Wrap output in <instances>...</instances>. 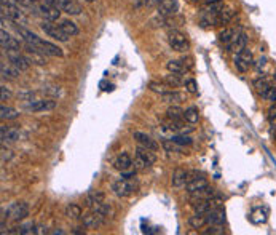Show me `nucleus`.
I'll return each mask as SVG.
<instances>
[{
	"instance_id": "nucleus-1",
	"label": "nucleus",
	"mask_w": 276,
	"mask_h": 235,
	"mask_svg": "<svg viewBox=\"0 0 276 235\" xmlns=\"http://www.w3.org/2000/svg\"><path fill=\"white\" fill-rule=\"evenodd\" d=\"M235 15H236V12L233 8H222L217 13L204 15L201 18V24L204 27L206 26H224V24H228L230 21L235 18Z\"/></svg>"
},
{
	"instance_id": "nucleus-2",
	"label": "nucleus",
	"mask_w": 276,
	"mask_h": 235,
	"mask_svg": "<svg viewBox=\"0 0 276 235\" xmlns=\"http://www.w3.org/2000/svg\"><path fill=\"white\" fill-rule=\"evenodd\" d=\"M137 189H139V183L136 181V176L134 178H120L118 181H115L112 184L114 194L117 197H121V199L137 192Z\"/></svg>"
},
{
	"instance_id": "nucleus-3",
	"label": "nucleus",
	"mask_w": 276,
	"mask_h": 235,
	"mask_svg": "<svg viewBox=\"0 0 276 235\" xmlns=\"http://www.w3.org/2000/svg\"><path fill=\"white\" fill-rule=\"evenodd\" d=\"M168 43L174 51H180V53H185L190 48V42L187 39V35L182 34L178 29L168 32Z\"/></svg>"
},
{
	"instance_id": "nucleus-4",
	"label": "nucleus",
	"mask_w": 276,
	"mask_h": 235,
	"mask_svg": "<svg viewBox=\"0 0 276 235\" xmlns=\"http://www.w3.org/2000/svg\"><path fill=\"white\" fill-rule=\"evenodd\" d=\"M155 162H157V155L153 154L152 149H147V147H142V146H139L136 149V158H134L136 168L144 170V168L152 167Z\"/></svg>"
},
{
	"instance_id": "nucleus-5",
	"label": "nucleus",
	"mask_w": 276,
	"mask_h": 235,
	"mask_svg": "<svg viewBox=\"0 0 276 235\" xmlns=\"http://www.w3.org/2000/svg\"><path fill=\"white\" fill-rule=\"evenodd\" d=\"M26 216H29V206H27L26 201H15L8 206L7 210H3V218H8L12 221H21L24 219Z\"/></svg>"
},
{
	"instance_id": "nucleus-6",
	"label": "nucleus",
	"mask_w": 276,
	"mask_h": 235,
	"mask_svg": "<svg viewBox=\"0 0 276 235\" xmlns=\"http://www.w3.org/2000/svg\"><path fill=\"white\" fill-rule=\"evenodd\" d=\"M252 66H254V56H252V51L249 48H244L243 51L235 54V67L238 72L246 74Z\"/></svg>"
},
{
	"instance_id": "nucleus-7",
	"label": "nucleus",
	"mask_w": 276,
	"mask_h": 235,
	"mask_svg": "<svg viewBox=\"0 0 276 235\" xmlns=\"http://www.w3.org/2000/svg\"><path fill=\"white\" fill-rule=\"evenodd\" d=\"M192 206L198 215H206V213L216 208H222V200L219 197H212V199H206V200H195V203Z\"/></svg>"
},
{
	"instance_id": "nucleus-8",
	"label": "nucleus",
	"mask_w": 276,
	"mask_h": 235,
	"mask_svg": "<svg viewBox=\"0 0 276 235\" xmlns=\"http://www.w3.org/2000/svg\"><path fill=\"white\" fill-rule=\"evenodd\" d=\"M40 29L45 32L48 37H51V39L58 40V42H67V39H69V37L63 32V29L59 27V24H54V21L43 19L40 24Z\"/></svg>"
},
{
	"instance_id": "nucleus-9",
	"label": "nucleus",
	"mask_w": 276,
	"mask_h": 235,
	"mask_svg": "<svg viewBox=\"0 0 276 235\" xmlns=\"http://www.w3.org/2000/svg\"><path fill=\"white\" fill-rule=\"evenodd\" d=\"M56 107L54 100H34L24 104V111L27 112H48Z\"/></svg>"
},
{
	"instance_id": "nucleus-10",
	"label": "nucleus",
	"mask_w": 276,
	"mask_h": 235,
	"mask_svg": "<svg viewBox=\"0 0 276 235\" xmlns=\"http://www.w3.org/2000/svg\"><path fill=\"white\" fill-rule=\"evenodd\" d=\"M2 15L7 16V18L12 21V23H19V24H24L26 23V16L23 15V12L16 7L13 3H2Z\"/></svg>"
},
{
	"instance_id": "nucleus-11",
	"label": "nucleus",
	"mask_w": 276,
	"mask_h": 235,
	"mask_svg": "<svg viewBox=\"0 0 276 235\" xmlns=\"http://www.w3.org/2000/svg\"><path fill=\"white\" fill-rule=\"evenodd\" d=\"M7 58H8V61L12 63L15 67H18L21 72L23 70H27L29 69V59H27L26 54H23L19 50H7Z\"/></svg>"
},
{
	"instance_id": "nucleus-12",
	"label": "nucleus",
	"mask_w": 276,
	"mask_h": 235,
	"mask_svg": "<svg viewBox=\"0 0 276 235\" xmlns=\"http://www.w3.org/2000/svg\"><path fill=\"white\" fill-rule=\"evenodd\" d=\"M104 222H106V216L99 215L96 211L86 213V215L81 216V224L86 229H99Z\"/></svg>"
},
{
	"instance_id": "nucleus-13",
	"label": "nucleus",
	"mask_w": 276,
	"mask_h": 235,
	"mask_svg": "<svg viewBox=\"0 0 276 235\" xmlns=\"http://www.w3.org/2000/svg\"><path fill=\"white\" fill-rule=\"evenodd\" d=\"M37 10H38V13L43 16V19H47V21H58L59 16H61V10L53 7V5L47 3V2L38 5Z\"/></svg>"
},
{
	"instance_id": "nucleus-14",
	"label": "nucleus",
	"mask_w": 276,
	"mask_h": 235,
	"mask_svg": "<svg viewBox=\"0 0 276 235\" xmlns=\"http://www.w3.org/2000/svg\"><path fill=\"white\" fill-rule=\"evenodd\" d=\"M157 12L158 16H164V18H169L178 12V0H163L157 5Z\"/></svg>"
},
{
	"instance_id": "nucleus-15",
	"label": "nucleus",
	"mask_w": 276,
	"mask_h": 235,
	"mask_svg": "<svg viewBox=\"0 0 276 235\" xmlns=\"http://www.w3.org/2000/svg\"><path fill=\"white\" fill-rule=\"evenodd\" d=\"M132 139H136V143L142 146V147H147V149H152V151H157L158 149V143L155 139H152L150 136L142 133V131H132Z\"/></svg>"
},
{
	"instance_id": "nucleus-16",
	"label": "nucleus",
	"mask_w": 276,
	"mask_h": 235,
	"mask_svg": "<svg viewBox=\"0 0 276 235\" xmlns=\"http://www.w3.org/2000/svg\"><path fill=\"white\" fill-rule=\"evenodd\" d=\"M192 179V171L182 170V168H178L174 170L173 176H171V183H173L174 187H185V184Z\"/></svg>"
},
{
	"instance_id": "nucleus-17",
	"label": "nucleus",
	"mask_w": 276,
	"mask_h": 235,
	"mask_svg": "<svg viewBox=\"0 0 276 235\" xmlns=\"http://www.w3.org/2000/svg\"><path fill=\"white\" fill-rule=\"evenodd\" d=\"M246 43H247V35L244 34V32H238L235 39L227 45V51L228 53H235V54L240 53V51H243L246 48Z\"/></svg>"
},
{
	"instance_id": "nucleus-18",
	"label": "nucleus",
	"mask_w": 276,
	"mask_h": 235,
	"mask_svg": "<svg viewBox=\"0 0 276 235\" xmlns=\"http://www.w3.org/2000/svg\"><path fill=\"white\" fill-rule=\"evenodd\" d=\"M0 136H2V143H16L21 138V131L16 127H5V125H2Z\"/></svg>"
},
{
	"instance_id": "nucleus-19",
	"label": "nucleus",
	"mask_w": 276,
	"mask_h": 235,
	"mask_svg": "<svg viewBox=\"0 0 276 235\" xmlns=\"http://www.w3.org/2000/svg\"><path fill=\"white\" fill-rule=\"evenodd\" d=\"M206 219H208V226H224L227 218H225L224 208H216L206 213Z\"/></svg>"
},
{
	"instance_id": "nucleus-20",
	"label": "nucleus",
	"mask_w": 276,
	"mask_h": 235,
	"mask_svg": "<svg viewBox=\"0 0 276 235\" xmlns=\"http://www.w3.org/2000/svg\"><path fill=\"white\" fill-rule=\"evenodd\" d=\"M37 51H40L43 54H47V56H63V50L58 47V45H54V43L51 42H48V40H42V43L38 45L37 48Z\"/></svg>"
},
{
	"instance_id": "nucleus-21",
	"label": "nucleus",
	"mask_w": 276,
	"mask_h": 235,
	"mask_svg": "<svg viewBox=\"0 0 276 235\" xmlns=\"http://www.w3.org/2000/svg\"><path fill=\"white\" fill-rule=\"evenodd\" d=\"M24 48H26V56L29 59L31 64H35V66H45L47 64V54H43L40 51H35L34 48H31L29 45L24 43Z\"/></svg>"
},
{
	"instance_id": "nucleus-22",
	"label": "nucleus",
	"mask_w": 276,
	"mask_h": 235,
	"mask_svg": "<svg viewBox=\"0 0 276 235\" xmlns=\"http://www.w3.org/2000/svg\"><path fill=\"white\" fill-rule=\"evenodd\" d=\"M0 43H2V48L5 51L7 50H19V42L15 39V37H12L8 34L7 31L2 29V32H0Z\"/></svg>"
},
{
	"instance_id": "nucleus-23",
	"label": "nucleus",
	"mask_w": 276,
	"mask_h": 235,
	"mask_svg": "<svg viewBox=\"0 0 276 235\" xmlns=\"http://www.w3.org/2000/svg\"><path fill=\"white\" fill-rule=\"evenodd\" d=\"M114 167H115V170H118V171H128V170H131V167H132L131 157L126 154V152H121V154H118L117 158H115Z\"/></svg>"
},
{
	"instance_id": "nucleus-24",
	"label": "nucleus",
	"mask_w": 276,
	"mask_h": 235,
	"mask_svg": "<svg viewBox=\"0 0 276 235\" xmlns=\"http://www.w3.org/2000/svg\"><path fill=\"white\" fill-rule=\"evenodd\" d=\"M0 72H2V79L3 80H15L19 75L21 70L18 67H15L12 63H10V64L2 63V64H0Z\"/></svg>"
},
{
	"instance_id": "nucleus-25",
	"label": "nucleus",
	"mask_w": 276,
	"mask_h": 235,
	"mask_svg": "<svg viewBox=\"0 0 276 235\" xmlns=\"http://www.w3.org/2000/svg\"><path fill=\"white\" fill-rule=\"evenodd\" d=\"M273 84H276V77H267V75H262V77L254 80V88L257 90L259 95H262V93L267 88H270Z\"/></svg>"
},
{
	"instance_id": "nucleus-26",
	"label": "nucleus",
	"mask_w": 276,
	"mask_h": 235,
	"mask_svg": "<svg viewBox=\"0 0 276 235\" xmlns=\"http://www.w3.org/2000/svg\"><path fill=\"white\" fill-rule=\"evenodd\" d=\"M192 200H206V199H212V197H219L217 190L212 189L211 185H208V187H204L201 190H196V192L193 194H189Z\"/></svg>"
},
{
	"instance_id": "nucleus-27",
	"label": "nucleus",
	"mask_w": 276,
	"mask_h": 235,
	"mask_svg": "<svg viewBox=\"0 0 276 235\" xmlns=\"http://www.w3.org/2000/svg\"><path fill=\"white\" fill-rule=\"evenodd\" d=\"M236 34H238V31H236L235 27H224V29L219 32V42L227 47L228 43L236 37Z\"/></svg>"
},
{
	"instance_id": "nucleus-28",
	"label": "nucleus",
	"mask_w": 276,
	"mask_h": 235,
	"mask_svg": "<svg viewBox=\"0 0 276 235\" xmlns=\"http://www.w3.org/2000/svg\"><path fill=\"white\" fill-rule=\"evenodd\" d=\"M208 181L204 179L203 176L201 178H195V179H192V181H189L185 184V190L189 194H193V192H196V190H201L204 187H208Z\"/></svg>"
},
{
	"instance_id": "nucleus-29",
	"label": "nucleus",
	"mask_w": 276,
	"mask_h": 235,
	"mask_svg": "<svg viewBox=\"0 0 276 235\" xmlns=\"http://www.w3.org/2000/svg\"><path fill=\"white\" fill-rule=\"evenodd\" d=\"M59 27L63 29V32L67 37H75V35H79V27H77V24L74 23V21H70V19H63L59 23Z\"/></svg>"
},
{
	"instance_id": "nucleus-30",
	"label": "nucleus",
	"mask_w": 276,
	"mask_h": 235,
	"mask_svg": "<svg viewBox=\"0 0 276 235\" xmlns=\"http://www.w3.org/2000/svg\"><path fill=\"white\" fill-rule=\"evenodd\" d=\"M19 111H16L15 107H10V106H5L2 104L0 106V118L2 120H16L19 118Z\"/></svg>"
},
{
	"instance_id": "nucleus-31",
	"label": "nucleus",
	"mask_w": 276,
	"mask_h": 235,
	"mask_svg": "<svg viewBox=\"0 0 276 235\" xmlns=\"http://www.w3.org/2000/svg\"><path fill=\"white\" fill-rule=\"evenodd\" d=\"M166 67L169 72H173V74H184L189 70V67L185 66V61H179V59H173V61H169L166 64Z\"/></svg>"
},
{
	"instance_id": "nucleus-32",
	"label": "nucleus",
	"mask_w": 276,
	"mask_h": 235,
	"mask_svg": "<svg viewBox=\"0 0 276 235\" xmlns=\"http://www.w3.org/2000/svg\"><path fill=\"white\" fill-rule=\"evenodd\" d=\"M189 224L192 229H203L204 226H208L206 215H198V213H195V215L189 218Z\"/></svg>"
},
{
	"instance_id": "nucleus-33",
	"label": "nucleus",
	"mask_w": 276,
	"mask_h": 235,
	"mask_svg": "<svg viewBox=\"0 0 276 235\" xmlns=\"http://www.w3.org/2000/svg\"><path fill=\"white\" fill-rule=\"evenodd\" d=\"M162 96V101L163 102H179L184 100V95L179 91H173V90H168L166 93H163V95H160Z\"/></svg>"
},
{
	"instance_id": "nucleus-34",
	"label": "nucleus",
	"mask_w": 276,
	"mask_h": 235,
	"mask_svg": "<svg viewBox=\"0 0 276 235\" xmlns=\"http://www.w3.org/2000/svg\"><path fill=\"white\" fill-rule=\"evenodd\" d=\"M101 201H106V195L101 190H91L90 194L86 195V205H95V203H101Z\"/></svg>"
},
{
	"instance_id": "nucleus-35",
	"label": "nucleus",
	"mask_w": 276,
	"mask_h": 235,
	"mask_svg": "<svg viewBox=\"0 0 276 235\" xmlns=\"http://www.w3.org/2000/svg\"><path fill=\"white\" fill-rule=\"evenodd\" d=\"M166 117L169 120H173V122H180V120L184 118V111H182L179 106H171L166 111Z\"/></svg>"
},
{
	"instance_id": "nucleus-36",
	"label": "nucleus",
	"mask_w": 276,
	"mask_h": 235,
	"mask_svg": "<svg viewBox=\"0 0 276 235\" xmlns=\"http://www.w3.org/2000/svg\"><path fill=\"white\" fill-rule=\"evenodd\" d=\"M184 118L187 120L189 123H196L198 120H200V112H198V109L195 106H192V107H187L185 111H184Z\"/></svg>"
},
{
	"instance_id": "nucleus-37",
	"label": "nucleus",
	"mask_w": 276,
	"mask_h": 235,
	"mask_svg": "<svg viewBox=\"0 0 276 235\" xmlns=\"http://www.w3.org/2000/svg\"><path fill=\"white\" fill-rule=\"evenodd\" d=\"M169 139L171 141H174L176 144H179V146H192L193 143V139L190 138V136H187L184 133H179V134H171L169 136Z\"/></svg>"
},
{
	"instance_id": "nucleus-38",
	"label": "nucleus",
	"mask_w": 276,
	"mask_h": 235,
	"mask_svg": "<svg viewBox=\"0 0 276 235\" xmlns=\"http://www.w3.org/2000/svg\"><path fill=\"white\" fill-rule=\"evenodd\" d=\"M162 146H163V149L166 151V152H176V154H184V152H182V146L176 144L174 141H171L169 138H168V139H163Z\"/></svg>"
},
{
	"instance_id": "nucleus-39",
	"label": "nucleus",
	"mask_w": 276,
	"mask_h": 235,
	"mask_svg": "<svg viewBox=\"0 0 276 235\" xmlns=\"http://www.w3.org/2000/svg\"><path fill=\"white\" fill-rule=\"evenodd\" d=\"M179 75L180 74H173L171 72L169 75H166V77H164V84H166L169 88H176V86H180L182 84H184V82H182V79H179Z\"/></svg>"
},
{
	"instance_id": "nucleus-40",
	"label": "nucleus",
	"mask_w": 276,
	"mask_h": 235,
	"mask_svg": "<svg viewBox=\"0 0 276 235\" xmlns=\"http://www.w3.org/2000/svg\"><path fill=\"white\" fill-rule=\"evenodd\" d=\"M65 215L69 218H74V219H81V216H83V213H81V208L79 205L75 203H70L67 208H65Z\"/></svg>"
},
{
	"instance_id": "nucleus-41",
	"label": "nucleus",
	"mask_w": 276,
	"mask_h": 235,
	"mask_svg": "<svg viewBox=\"0 0 276 235\" xmlns=\"http://www.w3.org/2000/svg\"><path fill=\"white\" fill-rule=\"evenodd\" d=\"M35 229L37 226L34 222H26L23 224V226L18 227V231H16V234H21V235H29V234H35Z\"/></svg>"
},
{
	"instance_id": "nucleus-42",
	"label": "nucleus",
	"mask_w": 276,
	"mask_h": 235,
	"mask_svg": "<svg viewBox=\"0 0 276 235\" xmlns=\"http://www.w3.org/2000/svg\"><path fill=\"white\" fill-rule=\"evenodd\" d=\"M263 100H267V101H272V102H275L276 101V84H273L272 86H270V88H267L265 90L262 95H260Z\"/></svg>"
},
{
	"instance_id": "nucleus-43",
	"label": "nucleus",
	"mask_w": 276,
	"mask_h": 235,
	"mask_svg": "<svg viewBox=\"0 0 276 235\" xmlns=\"http://www.w3.org/2000/svg\"><path fill=\"white\" fill-rule=\"evenodd\" d=\"M34 96H35V91H32V90H21V91H18V100H21V101H26V102L34 101Z\"/></svg>"
},
{
	"instance_id": "nucleus-44",
	"label": "nucleus",
	"mask_w": 276,
	"mask_h": 235,
	"mask_svg": "<svg viewBox=\"0 0 276 235\" xmlns=\"http://www.w3.org/2000/svg\"><path fill=\"white\" fill-rule=\"evenodd\" d=\"M148 88H150L152 91H155V93H160V95H163V93H166V91H168L166 88H169V86H168L166 84L162 85V84H157V82H150Z\"/></svg>"
},
{
	"instance_id": "nucleus-45",
	"label": "nucleus",
	"mask_w": 276,
	"mask_h": 235,
	"mask_svg": "<svg viewBox=\"0 0 276 235\" xmlns=\"http://www.w3.org/2000/svg\"><path fill=\"white\" fill-rule=\"evenodd\" d=\"M184 85H185V88L189 93H198V84H196V80H193V79H189V80H185L184 82Z\"/></svg>"
},
{
	"instance_id": "nucleus-46",
	"label": "nucleus",
	"mask_w": 276,
	"mask_h": 235,
	"mask_svg": "<svg viewBox=\"0 0 276 235\" xmlns=\"http://www.w3.org/2000/svg\"><path fill=\"white\" fill-rule=\"evenodd\" d=\"M203 234L204 235H209V234L220 235V234H225V231H224V226H209V229H206V231H204Z\"/></svg>"
},
{
	"instance_id": "nucleus-47",
	"label": "nucleus",
	"mask_w": 276,
	"mask_h": 235,
	"mask_svg": "<svg viewBox=\"0 0 276 235\" xmlns=\"http://www.w3.org/2000/svg\"><path fill=\"white\" fill-rule=\"evenodd\" d=\"M160 2H163V0H137L136 7H142V5H146V7H157Z\"/></svg>"
},
{
	"instance_id": "nucleus-48",
	"label": "nucleus",
	"mask_w": 276,
	"mask_h": 235,
	"mask_svg": "<svg viewBox=\"0 0 276 235\" xmlns=\"http://www.w3.org/2000/svg\"><path fill=\"white\" fill-rule=\"evenodd\" d=\"M42 93H47V95H53V96H59V86H47V88H42Z\"/></svg>"
},
{
	"instance_id": "nucleus-49",
	"label": "nucleus",
	"mask_w": 276,
	"mask_h": 235,
	"mask_svg": "<svg viewBox=\"0 0 276 235\" xmlns=\"http://www.w3.org/2000/svg\"><path fill=\"white\" fill-rule=\"evenodd\" d=\"M0 91H2V101H8L10 96H12V91H10V88H7L5 85L0 86Z\"/></svg>"
},
{
	"instance_id": "nucleus-50",
	"label": "nucleus",
	"mask_w": 276,
	"mask_h": 235,
	"mask_svg": "<svg viewBox=\"0 0 276 235\" xmlns=\"http://www.w3.org/2000/svg\"><path fill=\"white\" fill-rule=\"evenodd\" d=\"M267 117L270 122H273V120L276 118V101H275V104H272V107L268 109V112H267Z\"/></svg>"
},
{
	"instance_id": "nucleus-51",
	"label": "nucleus",
	"mask_w": 276,
	"mask_h": 235,
	"mask_svg": "<svg viewBox=\"0 0 276 235\" xmlns=\"http://www.w3.org/2000/svg\"><path fill=\"white\" fill-rule=\"evenodd\" d=\"M15 3H18L21 5V7H27V8H31V7H34V0H13Z\"/></svg>"
},
{
	"instance_id": "nucleus-52",
	"label": "nucleus",
	"mask_w": 276,
	"mask_h": 235,
	"mask_svg": "<svg viewBox=\"0 0 276 235\" xmlns=\"http://www.w3.org/2000/svg\"><path fill=\"white\" fill-rule=\"evenodd\" d=\"M101 86L104 91H112L114 90V85L112 84H106V82H101Z\"/></svg>"
},
{
	"instance_id": "nucleus-53",
	"label": "nucleus",
	"mask_w": 276,
	"mask_h": 235,
	"mask_svg": "<svg viewBox=\"0 0 276 235\" xmlns=\"http://www.w3.org/2000/svg\"><path fill=\"white\" fill-rule=\"evenodd\" d=\"M35 234H48V229L45 227V226H37V229H35Z\"/></svg>"
},
{
	"instance_id": "nucleus-54",
	"label": "nucleus",
	"mask_w": 276,
	"mask_h": 235,
	"mask_svg": "<svg viewBox=\"0 0 276 235\" xmlns=\"http://www.w3.org/2000/svg\"><path fill=\"white\" fill-rule=\"evenodd\" d=\"M51 234H54V235H58V234H59V235H64L65 232L63 231V229H56V231H51Z\"/></svg>"
},
{
	"instance_id": "nucleus-55",
	"label": "nucleus",
	"mask_w": 276,
	"mask_h": 235,
	"mask_svg": "<svg viewBox=\"0 0 276 235\" xmlns=\"http://www.w3.org/2000/svg\"><path fill=\"white\" fill-rule=\"evenodd\" d=\"M72 234H85V231H81V227H75Z\"/></svg>"
},
{
	"instance_id": "nucleus-56",
	"label": "nucleus",
	"mask_w": 276,
	"mask_h": 235,
	"mask_svg": "<svg viewBox=\"0 0 276 235\" xmlns=\"http://www.w3.org/2000/svg\"><path fill=\"white\" fill-rule=\"evenodd\" d=\"M222 0H204V3H220Z\"/></svg>"
},
{
	"instance_id": "nucleus-57",
	"label": "nucleus",
	"mask_w": 276,
	"mask_h": 235,
	"mask_svg": "<svg viewBox=\"0 0 276 235\" xmlns=\"http://www.w3.org/2000/svg\"><path fill=\"white\" fill-rule=\"evenodd\" d=\"M273 138L276 141V125H273Z\"/></svg>"
},
{
	"instance_id": "nucleus-58",
	"label": "nucleus",
	"mask_w": 276,
	"mask_h": 235,
	"mask_svg": "<svg viewBox=\"0 0 276 235\" xmlns=\"http://www.w3.org/2000/svg\"><path fill=\"white\" fill-rule=\"evenodd\" d=\"M190 2H201V0H190ZM203 2H204V0H203Z\"/></svg>"
},
{
	"instance_id": "nucleus-59",
	"label": "nucleus",
	"mask_w": 276,
	"mask_h": 235,
	"mask_svg": "<svg viewBox=\"0 0 276 235\" xmlns=\"http://www.w3.org/2000/svg\"><path fill=\"white\" fill-rule=\"evenodd\" d=\"M86 2H90V3H91V2H95V0H86Z\"/></svg>"
}]
</instances>
